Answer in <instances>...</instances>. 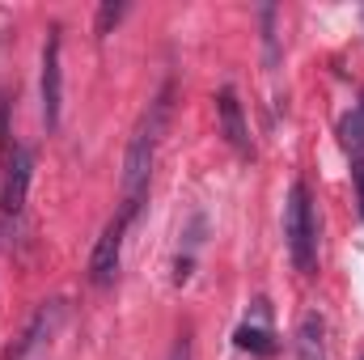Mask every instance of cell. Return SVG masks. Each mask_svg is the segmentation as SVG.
Masks as SVG:
<instances>
[{
	"mask_svg": "<svg viewBox=\"0 0 364 360\" xmlns=\"http://www.w3.org/2000/svg\"><path fill=\"white\" fill-rule=\"evenodd\" d=\"M174 97V85H161V93L149 102V110L140 115L136 132H132V144H127V157H123V208L119 216L132 221L149 195V179H153V162H157V144L170 127V102Z\"/></svg>",
	"mask_w": 364,
	"mask_h": 360,
	"instance_id": "6da1fadb",
	"label": "cell"
},
{
	"mask_svg": "<svg viewBox=\"0 0 364 360\" xmlns=\"http://www.w3.org/2000/svg\"><path fill=\"white\" fill-rule=\"evenodd\" d=\"M284 238H288L292 268L301 271V275H314V268H318V212H314V199H309L305 182H292V191H288Z\"/></svg>",
	"mask_w": 364,
	"mask_h": 360,
	"instance_id": "7a4b0ae2",
	"label": "cell"
},
{
	"mask_svg": "<svg viewBox=\"0 0 364 360\" xmlns=\"http://www.w3.org/2000/svg\"><path fill=\"white\" fill-rule=\"evenodd\" d=\"M64 322V301H43L38 309H34V318L26 322V331L4 348V356L0 360H26L34 348H43L51 335H55V327Z\"/></svg>",
	"mask_w": 364,
	"mask_h": 360,
	"instance_id": "3957f363",
	"label": "cell"
},
{
	"mask_svg": "<svg viewBox=\"0 0 364 360\" xmlns=\"http://www.w3.org/2000/svg\"><path fill=\"white\" fill-rule=\"evenodd\" d=\"M127 225L132 221H123V216H114L106 229H102V238L93 242V255H90V280L97 288H106V284H114V275H119V259H123V233H127Z\"/></svg>",
	"mask_w": 364,
	"mask_h": 360,
	"instance_id": "277c9868",
	"label": "cell"
},
{
	"mask_svg": "<svg viewBox=\"0 0 364 360\" xmlns=\"http://www.w3.org/2000/svg\"><path fill=\"white\" fill-rule=\"evenodd\" d=\"M60 97H64V77H60V26L47 30L43 47V119L47 127H60Z\"/></svg>",
	"mask_w": 364,
	"mask_h": 360,
	"instance_id": "5b68a950",
	"label": "cell"
},
{
	"mask_svg": "<svg viewBox=\"0 0 364 360\" xmlns=\"http://www.w3.org/2000/svg\"><path fill=\"white\" fill-rule=\"evenodd\" d=\"M30 170H34L30 149H9V157H4V191H0V208H4L9 216H17V212L26 208Z\"/></svg>",
	"mask_w": 364,
	"mask_h": 360,
	"instance_id": "8992f818",
	"label": "cell"
},
{
	"mask_svg": "<svg viewBox=\"0 0 364 360\" xmlns=\"http://www.w3.org/2000/svg\"><path fill=\"white\" fill-rule=\"evenodd\" d=\"M216 115H220V127H225V140L242 153V157H255V144H250V132H246V115H242V102L237 90L225 85L216 93Z\"/></svg>",
	"mask_w": 364,
	"mask_h": 360,
	"instance_id": "52a82bcc",
	"label": "cell"
},
{
	"mask_svg": "<svg viewBox=\"0 0 364 360\" xmlns=\"http://www.w3.org/2000/svg\"><path fill=\"white\" fill-rule=\"evenodd\" d=\"M296 360H326V322L314 309L296 327Z\"/></svg>",
	"mask_w": 364,
	"mask_h": 360,
	"instance_id": "ba28073f",
	"label": "cell"
},
{
	"mask_svg": "<svg viewBox=\"0 0 364 360\" xmlns=\"http://www.w3.org/2000/svg\"><path fill=\"white\" fill-rule=\"evenodd\" d=\"M339 140L348 153H364V106H356L352 115L339 119Z\"/></svg>",
	"mask_w": 364,
	"mask_h": 360,
	"instance_id": "9c48e42d",
	"label": "cell"
},
{
	"mask_svg": "<svg viewBox=\"0 0 364 360\" xmlns=\"http://www.w3.org/2000/svg\"><path fill=\"white\" fill-rule=\"evenodd\" d=\"M237 348H246V352H259V356H272L275 344L267 331H259V327H237Z\"/></svg>",
	"mask_w": 364,
	"mask_h": 360,
	"instance_id": "30bf717a",
	"label": "cell"
},
{
	"mask_svg": "<svg viewBox=\"0 0 364 360\" xmlns=\"http://www.w3.org/2000/svg\"><path fill=\"white\" fill-rule=\"evenodd\" d=\"M123 13H127V4H123V0H106V4L97 9V21H93V34H97V38H106V34H110V30H114V26L123 21Z\"/></svg>",
	"mask_w": 364,
	"mask_h": 360,
	"instance_id": "8fae6325",
	"label": "cell"
},
{
	"mask_svg": "<svg viewBox=\"0 0 364 360\" xmlns=\"http://www.w3.org/2000/svg\"><path fill=\"white\" fill-rule=\"evenodd\" d=\"M263 47H267V68H275V9H263Z\"/></svg>",
	"mask_w": 364,
	"mask_h": 360,
	"instance_id": "7c38bea8",
	"label": "cell"
},
{
	"mask_svg": "<svg viewBox=\"0 0 364 360\" xmlns=\"http://www.w3.org/2000/svg\"><path fill=\"white\" fill-rule=\"evenodd\" d=\"M0 153L9 157V102H0Z\"/></svg>",
	"mask_w": 364,
	"mask_h": 360,
	"instance_id": "4fadbf2b",
	"label": "cell"
},
{
	"mask_svg": "<svg viewBox=\"0 0 364 360\" xmlns=\"http://www.w3.org/2000/svg\"><path fill=\"white\" fill-rule=\"evenodd\" d=\"M352 179H356V195H360V216H364V162L352 170Z\"/></svg>",
	"mask_w": 364,
	"mask_h": 360,
	"instance_id": "5bb4252c",
	"label": "cell"
},
{
	"mask_svg": "<svg viewBox=\"0 0 364 360\" xmlns=\"http://www.w3.org/2000/svg\"><path fill=\"white\" fill-rule=\"evenodd\" d=\"M174 360H186V339H182L178 348H174Z\"/></svg>",
	"mask_w": 364,
	"mask_h": 360,
	"instance_id": "9a60e30c",
	"label": "cell"
}]
</instances>
